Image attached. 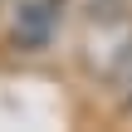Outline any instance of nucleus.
Masks as SVG:
<instances>
[{
  "instance_id": "obj_1",
  "label": "nucleus",
  "mask_w": 132,
  "mask_h": 132,
  "mask_svg": "<svg viewBox=\"0 0 132 132\" xmlns=\"http://www.w3.org/2000/svg\"><path fill=\"white\" fill-rule=\"evenodd\" d=\"M64 20V0H15L10 10V44L15 49H44Z\"/></svg>"
}]
</instances>
